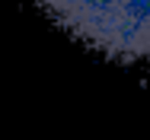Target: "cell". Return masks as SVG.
I'll list each match as a JSON object with an SVG mask.
<instances>
[{
    "label": "cell",
    "mask_w": 150,
    "mask_h": 140,
    "mask_svg": "<svg viewBox=\"0 0 150 140\" xmlns=\"http://www.w3.org/2000/svg\"><path fill=\"white\" fill-rule=\"evenodd\" d=\"M61 29L112 61H150V0H35Z\"/></svg>",
    "instance_id": "6da1fadb"
}]
</instances>
